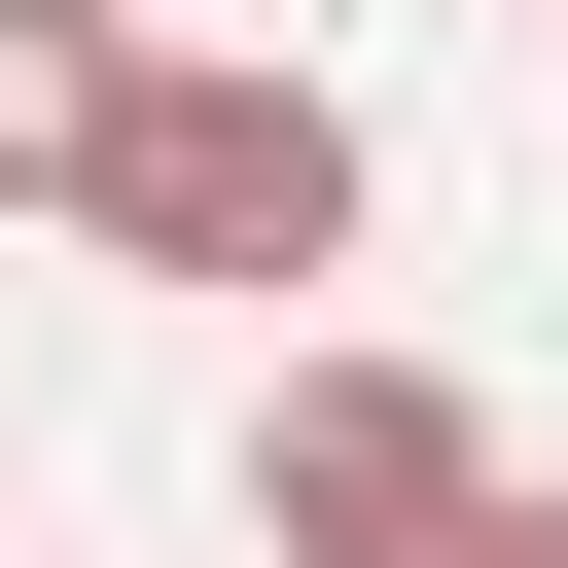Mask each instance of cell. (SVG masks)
Segmentation results:
<instances>
[{
  "label": "cell",
  "instance_id": "6da1fadb",
  "mask_svg": "<svg viewBox=\"0 0 568 568\" xmlns=\"http://www.w3.org/2000/svg\"><path fill=\"white\" fill-rule=\"evenodd\" d=\"M106 248H142V284H320V248H355V106H320L284 36H178L142 142H106Z\"/></svg>",
  "mask_w": 568,
  "mask_h": 568
},
{
  "label": "cell",
  "instance_id": "7a4b0ae2",
  "mask_svg": "<svg viewBox=\"0 0 568 568\" xmlns=\"http://www.w3.org/2000/svg\"><path fill=\"white\" fill-rule=\"evenodd\" d=\"M532 462H497V390H426V355H284L248 390V532L284 568H462Z\"/></svg>",
  "mask_w": 568,
  "mask_h": 568
},
{
  "label": "cell",
  "instance_id": "3957f363",
  "mask_svg": "<svg viewBox=\"0 0 568 568\" xmlns=\"http://www.w3.org/2000/svg\"><path fill=\"white\" fill-rule=\"evenodd\" d=\"M142 0H0V213H106V142H142Z\"/></svg>",
  "mask_w": 568,
  "mask_h": 568
},
{
  "label": "cell",
  "instance_id": "277c9868",
  "mask_svg": "<svg viewBox=\"0 0 568 568\" xmlns=\"http://www.w3.org/2000/svg\"><path fill=\"white\" fill-rule=\"evenodd\" d=\"M462 568H568V497H497V532H462Z\"/></svg>",
  "mask_w": 568,
  "mask_h": 568
},
{
  "label": "cell",
  "instance_id": "5b68a950",
  "mask_svg": "<svg viewBox=\"0 0 568 568\" xmlns=\"http://www.w3.org/2000/svg\"><path fill=\"white\" fill-rule=\"evenodd\" d=\"M142 36H178V0H142Z\"/></svg>",
  "mask_w": 568,
  "mask_h": 568
}]
</instances>
